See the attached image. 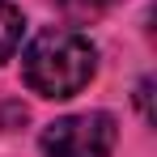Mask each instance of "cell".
Listing matches in <instances>:
<instances>
[{
    "label": "cell",
    "mask_w": 157,
    "mask_h": 157,
    "mask_svg": "<svg viewBox=\"0 0 157 157\" xmlns=\"http://www.w3.org/2000/svg\"><path fill=\"white\" fill-rule=\"evenodd\" d=\"M98 72L94 43L68 26H47L21 51V81L38 98H77Z\"/></svg>",
    "instance_id": "cell-1"
},
{
    "label": "cell",
    "mask_w": 157,
    "mask_h": 157,
    "mask_svg": "<svg viewBox=\"0 0 157 157\" xmlns=\"http://www.w3.org/2000/svg\"><path fill=\"white\" fill-rule=\"evenodd\" d=\"M115 140H119L115 115L85 110V115H64L43 128V153L47 157H110Z\"/></svg>",
    "instance_id": "cell-2"
},
{
    "label": "cell",
    "mask_w": 157,
    "mask_h": 157,
    "mask_svg": "<svg viewBox=\"0 0 157 157\" xmlns=\"http://www.w3.org/2000/svg\"><path fill=\"white\" fill-rule=\"evenodd\" d=\"M21 34H26V17H21V9L9 4V0H0V64L17 55Z\"/></svg>",
    "instance_id": "cell-3"
},
{
    "label": "cell",
    "mask_w": 157,
    "mask_h": 157,
    "mask_svg": "<svg viewBox=\"0 0 157 157\" xmlns=\"http://www.w3.org/2000/svg\"><path fill=\"white\" fill-rule=\"evenodd\" d=\"M149 94H153V81L144 77L140 85H136V106H140V115H144V119H153V110H149Z\"/></svg>",
    "instance_id": "cell-4"
},
{
    "label": "cell",
    "mask_w": 157,
    "mask_h": 157,
    "mask_svg": "<svg viewBox=\"0 0 157 157\" xmlns=\"http://www.w3.org/2000/svg\"><path fill=\"white\" fill-rule=\"evenodd\" d=\"M94 4H119V0H94Z\"/></svg>",
    "instance_id": "cell-5"
}]
</instances>
